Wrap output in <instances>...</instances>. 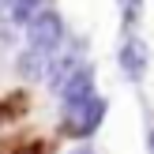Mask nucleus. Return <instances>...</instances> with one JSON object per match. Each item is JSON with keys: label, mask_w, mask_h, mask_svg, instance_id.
Instances as JSON below:
<instances>
[{"label": "nucleus", "mask_w": 154, "mask_h": 154, "mask_svg": "<svg viewBox=\"0 0 154 154\" xmlns=\"http://www.w3.org/2000/svg\"><path fill=\"white\" fill-rule=\"evenodd\" d=\"M105 98H87V102H79V105H64V117H60V135L64 139H90V135L102 128V120H105Z\"/></svg>", "instance_id": "obj_1"}, {"label": "nucleus", "mask_w": 154, "mask_h": 154, "mask_svg": "<svg viewBox=\"0 0 154 154\" xmlns=\"http://www.w3.org/2000/svg\"><path fill=\"white\" fill-rule=\"evenodd\" d=\"M23 30H26V45L45 49V53H57V45L64 42V15H60L57 8H42Z\"/></svg>", "instance_id": "obj_2"}, {"label": "nucleus", "mask_w": 154, "mask_h": 154, "mask_svg": "<svg viewBox=\"0 0 154 154\" xmlns=\"http://www.w3.org/2000/svg\"><path fill=\"white\" fill-rule=\"evenodd\" d=\"M117 60H120V72H124L132 83H139L143 75H147V64H150L147 42H143V38H135V34H128L124 45H120V53H117Z\"/></svg>", "instance_id": "obj_3"}, {"label": "nucleus", "mask_w": 154, "mask_h": 154, "mask_svg": "<svg viewBox=\"0 0 154 154\" xmlns=\"http://www.w3.org/2000/svg\"><path fill=\"white\" fill-rule=\"evenodd\" d=\"M57 53H45V49H34V45H26V49L15 57V72L23 75V83H42L45 75H49V64Z\"/></svg>", "instance_id": "obj_4"}, {"label": "nucleus", "mask_w": 154, "mask_h": 154, "mask_svg": "<svg viewBox=\"0 0 154 154\" xmlns=\"http://www.w3.org/2000/svg\"><path fill=\"white\" fill-rule=\"evenodd\" d=\"M83 68V57L75 49H68V53H57L53 57V64H49V75H45V83H49V90L53 94H60V90L72 83V75Z\"/></svg>", "instance_id": "obj_5"}, {"label": "nucleus", "mask_w": 154, "mask_h": 154, "mask_svg": "<svg viewBox=\"0 0 154 154\" xmlns=\"http://www.w3.org/2000/svg\"><path fill=\"white\" fill-rule=\"evenodd\" d=\"M87 98H94V68L83 64L79 72L72 75V83L60 90V105H79V102H87Z\"/></svg>", "instance_id": "obj_6"}, {"label": "nucleus", "mask_w": 154, "mask_h": 154, "mask_svg": "<svg viewBox=\"0 0 154 154\" xmlns=\"http://www.w3.org/2000/svg\"><path fill=\"white\" fill-rule=\"evenodd\" d=\"M42 8H45V0H4V19L11 26H26Z\"/></svg>", "instance_id": "obj_7"}, {"label": "nucleus", "mask_w": 154, "mask_h": 154, "mask_svg": "<svg viewBox=\"0 0 154 154\" xmlns=\"http://www.w3.org/2000/svg\"><path fill=\"white\" fill-rule=\"evenodd\" d=\"M23 109H26V94H0V124L15 120Z\"/></svg>", "instance_id": "obj_8"}, {"label": "nucleus", "mask_w": 154, "mask_h": 154, "mask_svg": "<svg viewBox=\"0 0 154 154\" xmlns=\"http://www.w3.org/2000/svg\"><path fill=\"white\" fill-rule=\"evenodd\" d=\"M120 11H124V30L132 34V26L139 23V15H143V0H120Z\"/></svg>", "instance_id": "obj_9"}, {"label": "nucleus", "mask_w": 154, "mask_h": 154, "mask_svg": "<svg viewBox=\"0 0 154 154\" xmlns=\"http://www.w3.org/2000/svg\"><path fill=\"white\" fill-rule=\"evenodd\" d=\"M8 154H49V143L42 139H26V143H11Z\"/></svg>", "instance_id": "obj_10"}, {"label": "nucleus", "mask_w": 154, "mask_h": 154, "mask_svg": "<svg viewBox=\"0 0 154 154\" xmlns=\"http://www.w3.org/2000/svg\"><path fill=\"white\" fill-rule=\"evenodd\" d=\"M72 154H94V150H90V147H75Z\"/></svg>", "instance_id": "obj_11"}, {"label": "nucleus", "mask_w": 154, "mask_h": 154, "mask_svg": "<svg viewBox=\"0 0 154 154\" xmlns=\"http://www.w3.org/2000/svg\"><path fill=\"white\" fill-rule=\"evenodd\" d=\"M150 154H154V132H150Z\"/></svg>", "instance_id": "obj_12"}, {"label": "nucleus", "mask_w": 154, "mask_h": 154, "mask_svg": "<svg viewBox=\"0 0 154 154\" xmlns=\"http://www.w3.org/2000/svg\"><path fill=\"white\" fill-rule=\"evenodd\" d=\"M0 4H4V0H0Z\"/></svg>", "instance_id": "obj_13"}]
</instances>
